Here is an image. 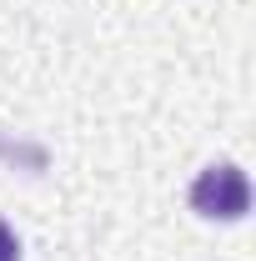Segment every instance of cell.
Here are the masks:
<instances>
[{
  "mask_svg": "<svg viewBox=\"0 0 256 261\" xmlns=\"http://www.w3.org/2000/svg\"><path fill=\"white\" fill-rule=\"evenodd\" d=\"M191 211L206 216V221H241L251 211V181L241 166H206L201 176L191 181Z\"/></svg>",
  "mask_w": 256,
  "mask_h": 261,
  "instance_id": "obj_1",
  "label": "cell"
},
{
  "mask_svg": "<svg viewBox=\"0 0 256 261\" xmlns=\"http://www.w3.org/2000/svg\"><path fill=\"white\" fill-rule=\"evenodd\" d=\"M0 261H20V241H15L10 221H0Z\"/></svg>",
  "mask_w": 256,
  "mask_h": 261,
  "instance_id": "obj_2",
  "label": "cell"
}]
</instances>
